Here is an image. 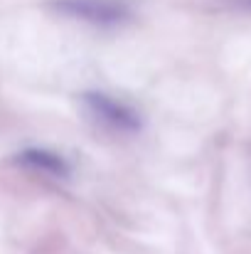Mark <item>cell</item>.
<instances>
[{
    "label": "cell",
    "instance_id": "3",
    "mask_svg": "<svg viewBox=\"0 0 251 254\" xmlns=\"http://www.w3.org/2000/svg\"><path fill=\"white\" fill-rule=\"evenodd\" d=\"M17 163L25 166L30 170H37V173H45V175H52V178H67L69 175V168L67 163L50 153V151H42V148H27L17 156Z\"/></svg>",
    "mask_w": 251,
    "mask_h": 254
},
{
    "label": "cell",
    "instance_id": "2",
    "mask_svg": "<svg viewBox=\"0 0 251 254\" xmlns=\"http://www.w3.org/2000/svg\"><path fill=\"white\" fill-rule=\"evenodd\" d=\"M54 7L89 25L108 27V25H121L123 20H128V7L118 0H57Z\"/></svg>",
    "mask_w": 251,
    "mask_h": 254
},
{
    "label": "cell",
    "instance_id": "1",
    "mask_svg": "<svg viewBox=\"0 0 251 254\" xmlns=\"http://www.w3.org/2000/svg\"><path fill=\"white\" fill-rule=\"evenodd\" d=\"M82 101L89 111V116L106 128H113V131H138L141 128L138 114L131 106H126V104H121V101H116L106 94L89 91V94H84Z\"/></svg>",
    "mask_w": 251,
    "mask_h": 254
},
{
    "label": "cell",
    "instance_id": "4",
    "mask_svg": "<svg viewBox=\"0 0 251 254\" xmlns=\"http://www.w3.org/2000/svg\"><path fill=\"white\" fill-rule=\"evenodd\" d=\"M249 2H251V0H249Z\"/></svg>",
    "mask_w": 251,
    "mask_h": 254
}]
</instances>
